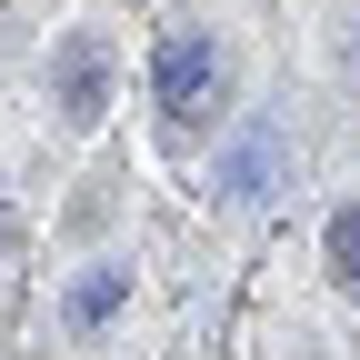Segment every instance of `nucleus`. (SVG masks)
Wrapping results in <instances>:
<instances>
[{"label": "nucleus", "instance_id": "nucleus-5", "mask_svg": "<svg viewBox=\"0 0 360 360\" xmlns=\"http://www.w3.org/2000/svg\"><path fill=\"white\" fill-rule=\"evenodd\" d=\"M330 281L360 300V200H350V210H330Z\"/></svg>", "mask_w": 360, "mask_h": 360}, {"label": "nucleus", "instance_id": "nucleus-4", "mask_svg": "<svg viewBox=\"0 0 360 360\" xmlns=\"http://www.w3.org/2000/svg\"><path fill=\"white\" fill-rule=\"evenodd\" d=\"M120 300H130V270H120V260L80 270V281H70V330H101L110 310H120Z\"/></svg>", "mask_w": 360, "mask_h": 360}, {"label": "nucleus", "instance_id": "nucleus-1", "mask_svg": "<svg viewBox=\"0 0 360 360\" xmlns=\"http://www.w3.org/2000/svg\"><path fill=\"white\" fill-rule=\"evenodd\" d=\"M150 90H160V120L170 130H210L220 101H231V51L210 30H170L160 60H150Z\"/></svg>", "mask_w": 360, "mask_h": 360}, {"label": "nucleus", "instance_id": "nucleus-6", "mask_svg": "<svg viewBox=\"0 0 360 360\" xmlns=\"http://www.w3.org/2000/svg\"><path fill=\"white\" fill-rule=\"evenodd\" d=\"M340 60H350V80H360V30H350V40H340Z\"/></svg>", "mask_w": 360, "mask_h": 360}, {"label": "nucleus", "instance_id": "nucleus-2", "mask_svg": "<svg viewBox=\"0 0 360 360\" xmlns=\"http://www.w3.org/2000/svg\"><path fill=\"white\" fill-rule=\"evenodd\" d=\"M110 80H120L110 30H70L60 51H51V90H60V120H70V130H101V120H110Z\"/></svg>", "mask_w": 360, "mask_h": 360}, {"label": "nucleus", "instance_id": "nucleus-3", "mask_svg": "<svg viewBox=\"0 0 360 360\" xmlns=\"http://www.w3.org/2000/svg\"><path fill=\"white\" fill-rule=\"evenodd\" d=\"M281 180H290V141L270 120H250L231 141V160H220V191H231V200H281Z\"/></svg>", "mask_w": 360, "mask_h": 360}]
</instances>
